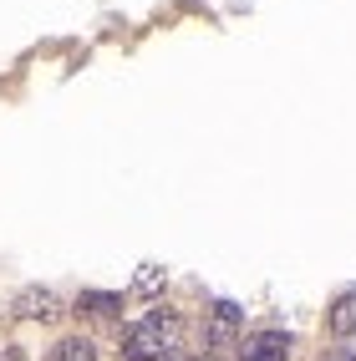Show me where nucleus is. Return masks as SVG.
Instances as JSON below:
<instances>
[{
	"label": "nucleus",
	"instance_id": "f257e3e1",
	"mask_svg": "<svg viewBox=\"0 0 356 361\" xmlns=\"http://www.w3.org/2000/svg\"><path fill=\"white\" fill-rule=\"evenodd\" d=\"M178 341H183V321L173 310H153L123 331V361H163L178 351Z\"/></svg>",
	"mask_w": 356,
	"mask_h": 361
},
{
	"label": "nucleus",
	"instance_id": "f03ea898",
	"mask_svg": "<svg viewBox=\"0 0 356 361\" xmlns=\"http://www.w3.org/2000/svg\"><path fill=\"white\" fill-rule=\"evenodd\" d=\"M240 361H290V336L285 331H254L240 341Z\"/></svg>",
	"mask_w": 356,
	"mask_h": 361
},
{
	"label": "nucleus",
	"instance_id": "7ed1b4c3",
	"mask_svg": "<svg viewBox=\"0 0 356 361\" xmlns=\"http://www.w3.org/2000/svg\"><path fill=\"white\" fill-rule=\"evenodd\" d=\"M240 321H245V310L234 305V300H219V305H214L209 331H204V341H209L214 351H229V346H234V331H240Z\"/></svg>",
	"mask_w": 356,
	"mask_h": 361
},
{
	"label": "nucleus",
	"instance_id": "20e7f679",
	"mask_svg": "<svg viewBox=\"0 0 356 361\" xmlns=\"http://www.w3.org/2000/svg\"><path fill=\"white\" fill-rule=\"evenodd\" d=\"M16 316H26V321H56L61 316V295L46 290V285H31V290L16 295Z\"/></svg>",
	"mask_w": 356,
	"mask_h": 361
},
{
	"label": "nucleus",
	"instance_id": "39448f33",
	"mask_svg": "<svg viewBox=\"0 0 356 361\" xmlns=\"http://www.w3.org/2000/svg\"><path fill=\"white\" fill-rule=\"evenodd\" d=\"M331 336H336L346 351H356V290H346L331 305Z\"/></svg>",
	"mask_w": 356,
	"mask_h": 361
},
{
	"label": "nucleus",
	"instance_id": "423d86ee",
	"mask_svg": "<svg viewBox=\"0 0 356 361\" xmlns=\"http://www.w3.org/2000/svg\"><path fill=\"white\" fill-rule=\"evenodd\" d=\"M123 310V295L112 290H82L77 295V316H117Z\"/></svg>",
	"mask_w": 356,
	"mask_h": 361
},
{
	"label": "nucleus",
	"instance_id": "0eeeda50",
	"mask_svg": "<svg viewBox=\"0 0 356 361\" xmlns=\"http://www.w3.org/2000/svg\"><path fill=\"white\" fill-rule=\"evenodd\" d=\"M56 361H97V346H92L87 336H66L56 346Z\"/></svg>",
	"mask_w": 356,
	"mask_h": 361
},
{
	"label": "nucleus",
	"instance_id": "6e6552de",
	"mask_svg": "<svg viewBox=\"0 0 356 361\" xmlns=\"http://www.w3.org/2000/svg\"><path fill=\"white\" fill-rule=\"evenodd\" d=\"M158 285H163V270H158V264H142V270H137V295H153Z\"/></svg>",
	"mask_w": 356,
	"mask_h": 361
},
{
	"label": "nucleus",
	"instance_id": "1a4fd4ad",
	"mask_svg": "<svg viewBox=\"0 0 356 361\" xmlns=\"http://www.w3.org/2000/svg\"><path fill=\"white\" fill-rule=\"evenodd\" d=\"M326 361H356V351H346V346H336V351H326Z\"/></svg>",
	"mask_w": 356,
	"mask_h": 361
},
{
	"label": "nucleus",
	"instance_id": "9d476101",
	"mask_svg": "<svg viewBox=\"0 0 356 361\" xmlns=\"http://www.w3.org/2000/svg\"><path fill=\"white\" fill-rule=\"evenodd\" d=\"M163 361H178V356H163Z\"/></svg>",
	"mask_w": 356,
	"mask_h": 361
}]
</instances>
